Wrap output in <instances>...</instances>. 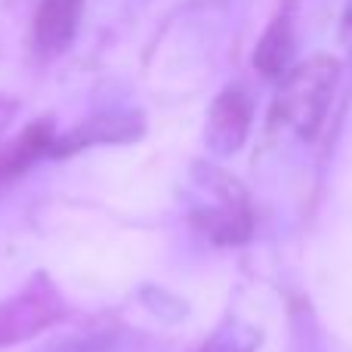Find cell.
Masks as SVG:
<instances>
[{"instance_id":"6da1fadb","label":"cell","mask_w":352,"mask_h":352,"mask_svg":"<svg viewBox=\"0 0 352 352\" xmlns=\"http://www.w3.org/2000/svg\"><path fill=\"white\" fill-rule=\"evenodd\" d=\"M337 80H340V62L334 56H312L294 65L275 93L272 127L291 130L300 140H312L324 124Z\"/></svg>"},{"instance_id":"ba28073f","label":"cell","mask_w":352,"mask_h":352,"mask_svg":"<svg viewBox=\"0 0 352 352\" xmlns=\"http://www.w3.org/2000/svg\"><path fill=\"white\" fill-rule=\"evenodd\" d=\"M294 53H297V37H294L291 12H278L256 43L254 65L263 78L281 80L294 68Z\"/></svg>"},{"instance_id":"8992f818","label":"cell","mask_w":352,"mask_h":352,"mask_svg":"<svg viewBox=\"0 0 352 352\" xmlns=\"http://www.w3.org/2000/svg\"><path fill=\"white\" fill-rule=\"evenodd\" d=\"M56 136L59 133L53 130V121L41 118V121L28 124L16 140L3 142V146H0V192H3L12 179H19L31 164H37L41 158H50Z\"/></svg>"},{"instance_id":"30bf717a","label":"cell","mask_w":352,"mask_h":352,"mask_svg":"<svg viewBox=\"0 0 352 352\" xmlns=\"http://www.w3.org/2000/svg\"><path fill=\"white\" fill-rule=\"evenodd\" d=\"M47 352H105L102 340H72V343H62V346H53Z\"/></svg>"},{"instance_id":"52a82bcc","label":"cell","mask_w":352,"mask_h":352,"mask_svg":"<svg viewBox=\"0 0 352 352\" xmlns=\"http://www.w3.org/2000/svg\"><path fill=\"white\" fill-rule=\"evenodd\" d=\"M84 0H41L34 16V47L41 56H59L78 37Z\"/></svg>"},{"instance_id":"277c9868","label":"cell","mask_w":352,"mask_h":352,"mask_svg":"<svg viewBox=\"0 0 352 352\" xmlns=\"http://www.w3.org/2000/svg\"><path fill=\"white\" fill-rule=\"evenodd\" d=\"M250 124H254V99L244 87H226L213 99L204 124V142L213 155L229 158L248 142Z\"/></svg>"},{"instance_id":"7a4b0ae2","label":"cell","mask_w":352,"mask_h":352,"mask_svg":"<svg viewBox=\"0 0 352 352\" xmlns=\"http://www.w3.org/2000/svg\"><path fill=\"white\" fill-rule=\"evenodd\" d=\"M207 188L213 192L210 204L195 207L192 223L204 238L219 248H235L254 235V210H250L248 192L232 176L210 170Z\"/></svg>"},{"instance_id":"8fae6325","label":"cell","mask_w":352,"mask_h":352,"mask_svg":"<svg viewBox=\"0 0 352 352\" xmlns=\"http://www.w3.org/2000/svg\"><path fill=\"white\" fill-rule=\"evenodd\" d=\"M343 47H346V53L352 59V0L346 6V16H343Z\"/></svg>"},{"instance_id":"5b68a950","label":"cell","mask_w":352,"mask_h":352,"mask_svg":"<svg viewBox=\"0 0 352 352\" xmlns=\"http://www.w3.org/2000/svg\"><path fill=\"white\" fill-rule=\"evenodd\" d=\"M142 133H146V124L136 111H99L80 121L74 130L56 136L50 158H68V155H78L80 148L102 146V142H136Z\"/></svg>"},{"instance_id":"3957f363","label":"cell","mask_w":352,"mask_h":352,"mask_svg":"<svg viewBox=\"0 0 352 352\" xmlns=\"http://www.w3.org/2000/svg\"><path fill=\"white\" fill-rule=\"evenodd\" d=\"M65 318V300L50 278H34L25 291L0 303V349L31 340Z\"/></svg>"},{"instance_id":"9c48e42d","label":"cell","mask_w":352,"mask_h":352,"mask_svg":"<svg viewBox=\"0 0 352 352\" xmlns=\"http://www.w3.org/2000/svg\"><path fill=\"white\" fill-rule=\"evenodd\" d=\"M260 346V334L248 324H223L201 352H254Z\"/></svg>"}]
</instances>
